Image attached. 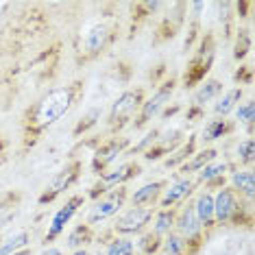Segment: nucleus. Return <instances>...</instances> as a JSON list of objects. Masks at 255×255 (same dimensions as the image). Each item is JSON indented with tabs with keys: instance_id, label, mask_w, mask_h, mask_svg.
I'll list each match as a JSON object with an SVG mask.
<instances>
[{
	"instance_id": "nucleus-1",
	"label": "nucleus",
	"mask_w": 255,
	"mask_h": 255,
	"mask_svg": "<svg viewBox=\"0 0 255 255\" xmlns=\"http://www.w3.org/2000/svg\"><path fill=\"white\" fill-rule=\"evenodd\" d=\"M85 94V79H72L63 85L46 90L20 116V150L35 148L53 127L77 107Z\"/></svg>"
},
{
	"instance_id": "nucleus-2",
	"label": "nucleus",
	"mask_w": 255,
	"mask_h": 255,
	"mask_svg": "<svg viewBox=\"0 0 255 255\" xmlns=\"http://www.w3.org/2000/svg\"><path fill=\"white\" fill-rule=\"evenodd\" d=\"M120 37V22L116 13H107L101 20L92 22L79 35V42L74 46V66L83 68L88 63L98 61L103 55H107L114 48V44Z\"/></svg>"
},
{
	"instance_id": "nucleus-3",
	"label": "nucleus",
	"mask_w": 255,
	"mask_h": 255,
	"mask_svg": "<svg viewBox=\"0 0 255 255\" xmlns=\"http://www.w3.org/2000/svg\"><path fill=\"white\" fill-rule=\"evenodd\" d=\"M26 11L28 13H20L15 20L11 18L9 26L2 31L0 44L7 48V55H13V48L20 53V48L33 46L50 28V13L42 4H26Z\"/></svg>"
},
{
	"instance_id": "nucleus-4",
	"label": "nucleus",
	"mask_w": 255,
	"mask_h": 255,
	"mask_svg": "<svg viewBox=\"0 0 255 255\" xmlns=\"http://www.w3.org/2000/svg\"><path fill=\"white\" fill-rule=\"evenodd\" d=\"M214 220L216 229L223 227H253V203L242 199L238 192L225 185L214 192Z\"/></svg>"
},
{
	"instance_id": "nucleus-5",
	"label": "nucleus",
	"mask_w": 255,
	"mask_h": 255,
	"mask_svg": "<svg viewBox=\"0 0 255 255\" xmlns=\"http://www.w3.org/2000/svg\"><path fill=\"white\" fill-rule=\"evenodd\" d=\"M216 50H218V37L212 31H203L199 42L190 50L192 55H190L188 63H185V70L181 74V79H179L183 90L199 88L203 81L207 79V74H210L214 66V59H216Z\"/></svg>"
},
{
	"instance_id": "nucleus-6",
	"label": "nucleus",
	"mask_w": 255,
	"mask_h": 255,
	"mask_svg": "<svg viewBox=\"0 0 255 255\" xmlns=\"http://www.w3.org/2000/svg\"><path fill=\"white\" fill-rule=\"evenodd\" d=\"M146 96H148V90L144 85H133V88H127L125 92H120L116 96V101L112 103L105 118L107 135H120L127 127H131L135 116L140 114V107L146 101Z\"/></svg>"
},
{
	"instance_id": "nucleus-7",
	"label": "nucleus",
	"mask_w": 255,
	"mask_h": 255,
	"mask_svg": "<svg viewBox=\"0 0 255 255\" xmlns=\"http://www.w3.org/2000/svg\"><path fill=\"white\" fill-rule=\"evenodd\" d=\"M81 177H83V159L70 157L55 172L53 179L46 183V188L42 190V194H39V199H37V205L46 207V205H50V203H55L59 196L68 194L74 185L81 181Z\"/></svg>"
},
{
	"instance_id": "nucleus-8",
	"label": "nucleus",
	"mask_w": 255,
	"mask_h": 255,
	"mask_svg": "<svg viewBox=\"0 0 255 255\" xmlns=\"http://www.w3.org/2000/svg\"><path fill=\"white\" fill-rule=\"evenodd\" d=\"M177 85H179V77H168L166 81H161V83L157 85V90H155L150 96H146V101L142 103L140 114L135 116V120H133V125H131L133 129L144 131L153 120H157L159 116L168 109V105H170Z\"/></svg>"
},
{
	"instance_id": "nucleus-9",
	"label": "nucleus",
	"mask_w": 255,
	"mask_h": 255,
	"mask_svg": "<svg viewBox=\"0 0 255 255\" xmlns=\"http://www.w3.org/2000/svg\"><path fill=\"white\" fill-rule=\"evenodd\" d=\"M129 194H131L129 185H118V188H114L103 196H98V199L92 201V205L88 207L85 223L92 225V227H98V225L107 223V220H114L127 205H129Z\"/></svg>"
},
{
	"instance_id": "nucleus-10",
	"label": "nucleus",
	"mask_w": 255,
	"mask_h": 255,
	"mask_svg": "<svg viewBox=\"0 0 255 255\" xmlns=\"http://www.w3.org/2000/svg\"><path fill=\"white\" fill-rule=\"evenodd\" d=\"M131 148V137H127L125 133L120 135H105L92 155V161H90V170L94 177H101L103 172H107L109 168L116 166L123 155L129 153Z\"/></svg>"
},
{
	"instance_id": "nucleus-11",
	"label": "nucleus",
	"mask_w": 255,
	"mask_h": 255,
	"mask_svg": "<svg viewBox=\"0 0 255 255\" xmlns=\"http://www.w3.org/2000/svg\"><path fill=\"white\" fill-rule=\"evenodd\" d=\"M142 175V161L140 159H129V161H120L118 166L109 168L107 172H103L101 177H96V183L90 188V192H85V196L92 201H96L98 196H103L109 190L118 188V185H129L135 177Z\"/></svg>"
},
{
	"instance_id": "nucleus-12",
	"label": "nucleus",
	"mask_w": 255,
	"mask_h": 255,
	"mask_svg": "<svg viewBox=\"0 0 255 255\" xmlns=\"http://www.w3.org/2000/svg\"><path fill=\"white\" fill-rule=\"evenodd\" d=\"M157 207H125L118 216L114 218L112 227V236H125V238H133L135 240L140 234H144L150 227V220H153V214Z\"/></svg>"
},
{
	"instance_id": "nucleus-13",
	"label": "nucleus",
	"mask_w": 255,
	"mask_h": 255,
	"mask_svg": "<svg viewBox=\"0 0 255 255\" xmlns=\"http://www.w3.org/2000/svg\"><path fill=\"white\" fill-rule=\"evenodd\" d=\"M175 234H179L185 242L190 245L194 253H199L203 245L207 240V234L205 229L201 227L199 218L194 214V205H192V199H188L185 203L177 207V218H175Z\"/></svg>"
},
{
	"instance_id": "nucleus-14",
	"label": "nucleus",
	"mask_w": 255,
	"mask_h": 255,
	"mask_svg": "<svg viewBox=\"0 0 255 255\" xmlns=\"http://www.w3.org/2000/svg\"><path fill=\"white\" fill-rule=\"evenodd\" d=\"M88 203V196H85V192H74L66 199V203L53 214V218H50L48 223V229H46L44 234V245H50V242L59 240V238L63 236V231H66V227L72 223V218L79 214L81 207Z\"/></svg>"
},
{
	"instance_id": "nucleus-15",
	"label": "nucleus",
	"mask_w": 255,
	"mask_h": 255,
	"mask_svg": "<svg viewBox=\"0 0 255 255\" xmlns=\"http://www.w3.org/2000/svg\"><path fill=\"white\" fill-rule=\"evenodd\" d=\"M166 9H168V13H164L159 18L157 26H155V33H153V44L155 46L175 39L179 35V31L183 28L185 15H188V4H185V2L166 4Z\"/></svg>"
},
{
	"instance_id": "nucleus-16",
	"label": "nucleus",
	"mask_w": 255,
	"mask_h": 255,
	"mask_svg": "<svg viewBox=\"0 0 255 255\" xmlns=\"http://www.w3.org/2000/svg\"><path fill=\"white\" fill-rule=\"evenodd\" d=\"M196 190H199V185H196L194 177L175 175V177H172V181L168 179V185H166L164 194H161L157 207H164V210H168V207H179L181 203H185L188 199H192Z\"/></svg>"
},
{
	"instance_id": "nucleus-17",
	"label": "nucleus",
	"mask_w": 255,
	"mask_h": 255,
	"mask_svg": "<svg viewBox=\"0 0 255 255\" xmlns=\"http://www.w3.org/2000/svg\"><path fill=\"white\" fill-rule=\"evenodd\" d=\"M234 164L227 159H216L212 161V164H207L203 170H199L194 175V181L199 188L203 190H212V192H216V190L225 188L227 185V179H229V172L234 170Z\"/></svg>"
},
{
	"instance_id": "nucleus-18",
	"label": "nucleus",
	"mask_w": 255,
	"mask_h": 255,
	"mask_svg": "<svg viewBox=\"0 0 255 255\" xmlns=\"http://www.w3.org/2000/svg\"><path fill=\"white\" fill-rule=\"evenodd\" d=\"M185 140L183 131H170V133H157L155 142L142 153V159L140 161H159V159H166L168 155L175 150L179 144Z\"/></svg>"
},
{
	"instance_id": "nucleus-19",
	"label": "nucleus",
	"mask_w": 255,
	"mask_h": 255,
	"mask_svg": "<svg viewBox=\"0 0 255 255\" xmlns=\"http://www.w3.org/2000/svg\"><path fill=\"white\" fill-rule=\"evenodd\" d=\"M192 205H194V214L199 218L201 227L205 229L207 238L216 231V220H214V192L212 190H196L192 196Z\"/></svg>"
},
{
	"instance_id": "nucleus-20",
	"label": "nucleus",
	"mask_w": 255,
	"mask_h": 255,
	"mask_svg": "<svg viewBox=\"0 0 255 255\" xmlns=\"http://www.w3.org/2000/svg\"><path fill=\"white\" fill-rule=\"evenodd\" d=\"M166 185H168V179H155V181L144 183L129 194V203L133 207H157Z\"/></svg>"
},
{
	"instance_id": "nucleus-21",
	"label": "nucleus",
	"mask_w": 255,
	"mask_h": 255,
	"mask_svg": "<svg viewBox=\"0 0 255 255\" xmlns=\"http://www.w3.org/2000/svg\"><path fill=\"white\" fill-rule=\"evenodd\" d=\"M96 227H92L83 220V223L79 225H72L70 231L66 234L63 238V247H66V251H79V249H88L90 245H94L96 242Z\"/></svg>"
},
{
	"instance_id": "nucleus-22",
	"label": "nucleus",
	"mask_w": 255,
	"mask_h": 255,
	"mask_svg": "<svg viewBox=\"0 0 255 255\" xmlns=\"http://www.w3.org/2000/svg\"><path fill=\"white\" fill-rule=\"evenodd\" d=\"M227 185L234 190V192L240 194L242 199L253 203V196H255V170L253 168H234V170L229 172Z\"/></svg>"
},
{
	"instance_id": "nucleus-23",
	"label": "nucleus",
	"mask_w": 255,
	"mask_h": 255,
	"mask_svg": "<svg viewBox=\"0 0 255 255\" xmlns=\"http://www.w3.org/2000/svg\"><path fill=\"white\" fill-rule=\"evenodd\" d=\"M238 129V125L234 123V120H229V118H210L205 123V127H203V131H201V135H199V144H212V142H216V140H223V137H227L231 135Z\"/></svg>"
},
{
	"instance_id": "nucleus-24",
	"label": "nucleus",
	"mask_w": 255,
	"mask_h": 255,
	"mask_svg": "<svg viewBox=\"0 0 255 255\" xmlns=\"http://www.w3.org/2000/svg\"><path fill=\"white\" fill-rule=\"evenodd\" d=\"M220 159V150L216 146H203L199 148L196 153L190 157L185 164L177 170V175H181V177H194L199 170H203L207 164H212V161H216Z\"/></svg>"
},
{
	"instance_id": "nucleus-25",
	"label": "nucleus",
	"mask_w": 255,
	"mask_h": 255,
	"mask_svg": "<svg viewBox=\"0 0 255 255\" xmlns=\"http://www.w3.org/2000/svg\"><path fill=\"white\" fill-rule=\"evenodd\" d=\"M196 150H199V135L192 133V135L185 137V140L164 159V168H168V170H179V168H181L185 161L192 157Z\"/></svg>"
},
{
	"instance_id": "nucleus-26",
	"label": "nucleus",
	"mask_w": 255,
	"mask_h": 255,
	"mask_svg": "<svg viewBox=\"0 0 255 255\" xmlns=\"http://www.w3.org/2000/svg\"><path fill=\"white\" fill-rule=\"evenodd\" d=\"M131 9V26H129V37H133L137 31L142 28V24L153 18L159 9H164V2H131L129 4Z\"/></svg>"
},
{
	"instance_id": "nucleus-27",
	"label": "nucleus",
	"mask_w": 255,
	"mask_h": 255,
	"mask_svg": "<svg viewBox=\"0 0 255 255\" xmlns=\"http://www.w3.org/2000/svg\"><path fill=\"white\" fill-rule=\"evenodd\" d=\"M245 101V88H229V90H223V94L216 98L214 103L212 112L216 118H229L231 112H236V107Z\"/></svg>"
},
{
	"instance_id": "nucleus-28",
	"label": "nucleus",
	"mask_w": 255,
	"mask_h": 255,
	"mask_svg": "<svg viewBox=\"0 0 255 255\" xmlns=\"http://www.w3.org/2000/svg\"><path fill=\"white\" fill-rule=\"evenodd\" d=\"M223 81H220L218 77H207L203 83L199 85V88L194 90V96H192V105L196 107H205L207 103L216 101V98L223 94Z\"/></svg>"
},
{
	"instance_id": "nucleus-29",
	"label": "nucleus",
	"mask_w": 255,
	"mask_h": 255,
	"mask_svg": "<svg viewBox=\"0 0 255 255\" xmlns=\"http://www.w3.org/2000/svg\"><path fill=\"white\" fill-rule=\"evenodd\" d=\"M175 218H177V207H157L153 214V220H150V231L157 234L159 238H166L170 231H175Z\"/></svg>"
},
{
	"instance_id": "nucleus-30",
	"label": "nucleus",
	"mask_w": 255,
	"mask_h": 255,
	"mask_svg": "<svg viewBox=\"0 0 255 255\" xmlns=\"http://www.w3.org/2000/svg\"><path fill=\"white\" fill-rule=\"evenodd\" d=\"M28 242H31V234H28L26 229H18V231H13V234H9L7 238L0 236V255L18 253L28 247Z\"/></svg>"
},
{
	"instance_id": "nucleus-31",
	"label": "nucleus",
	"mask_w": 255,
	"mask_h": 255,
	"mask_svg": "<svg viewBox=\"0 0 255 255\" xmlns=\"http://www.w3.org/2000/svg\"><path fill=\"white\" fill-rule=\"evenodd\" d=\"M20 203H22V194L18 192V190L0 196V229H2L4 225H9L11 218L18 214Z\"/></svg>"
},
{
	"instance_id": "nucleus-32",
	"label": "nucleus",
	"mask_w": 255,
	"mask_h": 255,
	"mask_svg": "<svg viewBox=\"0 0 255 255\" xmlns=\"http://www.w3.org/2000/svg\"><path fill=\"white\" fill-rule=\"evenodd\" d=\"M159 253H164V255H196L192 249H190L188 242L179 234H175V231H170L166 238H161Z\"/></svg>"
},
{
	"instance_id": "nucleus-33",
	"label": "nucleus",
	"mask_w": 255,
	"mask_h": 255,
	"mask_svg": "<svg viewBox=\"0 0 255 255\" xmlns=\"http://www.w3.org/2000/svg\"><path fill=\"white\" fill-rule=\"evenodd\" d=\"M236 125H245L249 131V137H253V123H255V101L253 98H245L240 105L236 107Z\"/></svg>"
},
{
	"instance_id": "nucleus-34",
	"label": "nucleus",
	"mask_w": 255,
	"mask_h": 255,
	"mask_svg": "<svg viewBox=\"0 0 255 255\" xmlns=\"http://www.w3.org/2000/svg\"><path fill=\"white\" fill-rule=\"evenodd\" d=\"M105 255H135V240L125 236H112L105 242Z\"/></svg>"
},
{
	"instance_id": "nucleus-35",
	"label": "nucleus",
	"mask_w": 255,
	"mask_h": 255,
	"mask_svg": "<svg viewBox=\"0 0 255 255\" xmlns=\"http://www.w3.org/2000/svg\"><path fill=\"white\" fill-rule=\"evenodd\" d=\"M236 168H253L255 164V140L245 137L236 146Z\"/></svg>"
},
{
	"instance_id": "nucleus-36",
	"label": "nucleus",
	"mask_w": 255,
	"mask_h": 255,
	"mask_svg": "<svg viewBox=\"0 0 255 255\" xmlns=\"http://www.w3.org/2000/svg\"><path fill=\"white\" fill-rule=\"evenodd\" d=\"M159 249H161V238L157 234H153L150 229H146L144 234L137 236L135 253H140V255H157Z\"/></svg>"
},
{
	"instance_id": "nucleus-37",
	"label": "nucleus",
	"mask_w": 255,
	"mask_h": 255,
	"mask_svg": "<svg viewBox=\"0 0 255 255\" xmlns=\"http://www.w3.org/2000/svg\"><path fill=\"white\" fill-rule=\"evenodd\" d=\"M251 44H253V39H251V31L245 26H238V31H236V42H234V59L236 61H242L245 57L249 55V50H251Z\"/></svg>"
},
{
	"instance_id": "nucleus-38",
	"label": "nucleus",
	"mask_w": 255,
	"mask_h": 255,
	"mask_svg": "<svg viewBox=\"0 0 255 255\" xmlns=\"http://www.w3.org/2000/svg\"><path fill=\"white\" fill-rule=\"evenodd\" d=\"M81 120H85V123H79L77 125V129H74V135H81V133H88L90 131V127H94L96 125V120H101V109L94 107V109H90L88 116L85 118H81Z\"/></svg>"
},
{
	"instance_id": "nucleus-39",
	"label": "nucleus",
	"mask_w": 255,
	"mask_h": 255,
	"mask_svg": "<svg viewBox=\"0 0 255 255\" xmlns=\"http://www.w3.org/2000/svg\"><path fill=\"white\" fill-rule=\"evenodd\" d=\"M251 81H253L251 68H249V66H240V68H238V72H236V83H238V88H242V85H251Z\"/></svg>"
},
{
	"instance_id": "nucleus-40",
	"label": "nucleus",
	"mask_w": 255,
	"mask_h": 255,
	"mask_svg": "<svg viewBox=\"0 0 255 255\" xmlns=\"http://www.w3.org/2000/svg\"><path fill=\"white\" fill-rule=\"evenodd\" d=\"M203 118H205V107H196L190 103L188 112H185V120H188V123H199Z\"/></svg>"
},
{
	"instance_id": "nucleus-41",
	"label": "nucleus",
	"mask_w": 255,
	"mask_h": 255,
	"mask_svg": "<svg viewBox=\"0 0 255 255\" xmlns=\"http://www.w3.org/2000/svg\"><path fill=\"white\" fill-rule=\"evenodd\" d=\"M9 148H11L9 140H7L4 135H0V168L7 164V159H9Z\"/></svg>"
},
{
	"instance_id": "nucleus-42",
	"label": "nucleus",
	"mask_w": 255,
	"mask_h": 255,
	"mask_svg": "<svg viewBox=\"0 0 255 255\" xmlns=\"http://www.w3.org/2000/svg\"><path fill=\"white\" fill-rule=\"evenodd\" d=\"M37 255H66V253H63V249H59V247H46L44 251Z\"/></svg>"
},
{
	"instance_id": "nucleus-43",
	"label": "nucleus",
	"mask_w": 255,
	"mask_h": 255,
	"mask_svg": "<svg viewBox=\"0 0 255 255\" xmlns=\"http://www.w3.org/2000/svg\"><path fill=\"white\" fill-rule=\"evenodd\" d=\"M68 255H90V249H79V251H70Z\"/></svg>"
},
{
	"instance_id": "nucleus-44",
	"label": "nucleus",
	"mask_w": 255,
	"mask_h": 255,
	"mask_svg": "<svg viewBox=\"0 0 255 255\" xmlns=\"http://www.w3.org/2000/svg\"><path fill=\"white\" fill-rule=\"evenodd\" d=\"M13 255H33V251H31V249H22V251H18V253H13Z\"/></svg>"
},
{
	"instance_id": "nucleus-45",
	"label": "nucleus",
	"mask_w": 255,
	"mask_h": 255,
	"mask_svg": "<svg viewBox=\"0 0 255 255\" xmlns=\"http://www.w3.org/2000/svg\"><path fill=\"white\" fill-rule=\"evenodd\" d=\"M90 255H105V251H96V253H90Z\"/></svg>"
},
{
	"instance_id": "nucleus-46",
	"label": "nucleus",
	"mask_w": 255,
	"mask_h": 255,
	"mask_svg": "<svg viewBox=\"0 0 255 255\" xmlns=\"http://www.w3.org/2000/svg\"><path fill=\"white\" fill-rule=\"evenodd\" d=\"M157 255H164V253H157Z\"/></svg>"
},
{
	"instance_id": "nucleus-47",
	"label": "nucleus",
	"mask_w": 255,
	"mask_h": 255,
	"mask_svg": "<svg viewBox=\"0 0 255 255\" xmlns=\"http://www.w3.org/2000/svg\"><path fill=\"white\" fill-rule=\"evenodd\" d=\"M135 255H140V253H135Z\"/></svg>"
}]
</instances>
